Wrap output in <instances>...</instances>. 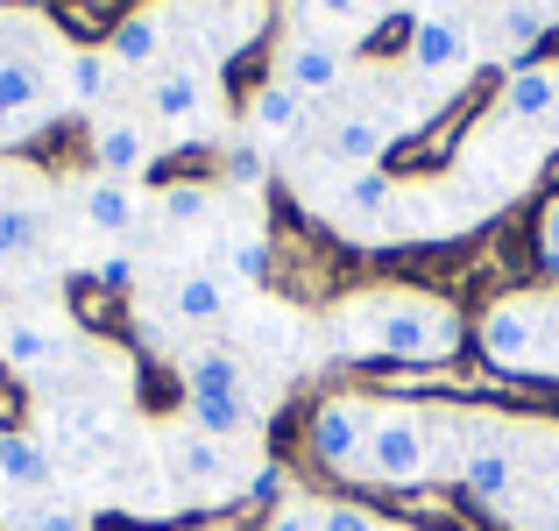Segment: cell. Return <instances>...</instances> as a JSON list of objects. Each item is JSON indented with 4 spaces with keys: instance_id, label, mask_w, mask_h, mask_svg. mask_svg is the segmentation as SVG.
Wrapping results in <instances>:
<instances>
[{
    "instance_id": "6da1fadb",
    "label": "cell",
    "mask_w": 559,
    "mask_h": 531,
    "mask_svg": "<svg viewBox=\"0 0 559 531\" xmlns=\"http://www.w3.org/2000/svg\"><path fill=\"white\" fill-rule=\"evenodd\" d=\"M355 347L369 362L382 354V362L432 368L467 347V319L447 298H425V291H376V298L355 305Z\"/></svg>"
},
{
    "instance_id": "7a4b0ae2",
    "label": "cell",
    "mask_w": 559,
    "mask_h": 531,
    "mask_svg": "<svg viewBox=\"0 0 559 531\" xmlns=\"http://www.w3.org/2000/svg\"><path fill=\"white\" fill-rule=\"evenodd\" d=\"M425 475H432V425H425L411 404H376L369 453H361L355 482H376V489H418Z\"/></svg>"
},
{
    "instance_id": "3957f363",
    "label": "cell",
    "mask_w": 559,
    "mask_h": 531,
    "mask_svg": "<svg viewBox=\"0 0 559 531\" xmlns=\"http://www.w3.org/2000/svg\"><path fill=\"white\" fill-rule=\"evenodd\" d=\"M369 397H319L312 418H305V453H312L326 475H361V453H369Z\"/></svg>"
},
{
    "instance_id": "277c9868",
    "label": "cell",
    "mask_w": 559,
    "mask_h": 531,
    "mask_svg": "<svg viewBox=\"0 0 559 531\" xmlns=\"http://www.w3.org/2000/svg\"><path fill=\"white\" fill-rule=\"evenodd\" d=\"M546 319H552V305H538V298H496L489 312H481V327H475L481 362L503 368V376H532L538 341H546Z\"/></svg>"
},
{
    "instance_id": "5b68a950",
    "label": "cell",
    "mask_w": 559,
    "mask_h": 531,
    "mask_svg": "<svg viewBox=\"0 0 559 531\" xmlns=\"http://www.w3.org/2000/svg\"><path fill=\"white\" fill-rule=\"evenodd\" d=\"M467 57H475V36H467L461 14H418V22H411V71H425V79H461Z\"/></svg>"
},
{
    "instance_id": "8992f818",
    "label": "cell",
    "mask_w": 559,
    "mask_h": 531,
    "mask_svg": "<svg viewBox=\"0 0 559 531\" xmlns=\"http://www.w3.org/2000/svg\"><path fill=\"white\" fill-rule=\"evenodd\" d=\"M276 79H284L290 93L319 99V93H333V85L347 79V50H341L333 36H290V43H284V64H276Z\"/></svg>"
},
{
    "instance_id": "52a82bcc",
    "label": "cell",
    "mask_w": 559,
    "mask_h": 531,
    "mask_svg": "<svg viewBox=\"0 0 559 531\" xmlns=\"http://www.w3.org/2000/svg\"><path fill=\"white\" fill-rule=\"evenodd\" d=\"M461 489L475 496L481 510H503L510 496H518V461H510L503 439H475V447H467V461H461Z\"/></svg>"
},
{
    "instance_id": "ba28073f",
    "label": "cell",
    "mask_w": 559,
    "mask_h": 531,
    "mask_svg": "<svg viewBox=\"0 0 559 531\" xmlns=\"http://www.w3.org/2000/svg\"><path fill=\"white\" fill-rule=\"evenodd\" d=\"M396 142H404V128H390L382 114H347V121H333L326 150L341 156V164H355V170H376Z\"/></svg>"
},
{
    "instance_id": "9c48e42d",
    "label": "cell",
    "mask_w": 559,
    "mask_h": 531,
    "mask_svg": "<svg viewBox=\"0 0 559 531\" xmlns=\"http://www.w3.org/2000/svg\"><path fill=\"white\" fill-rule=\"evenodd\" d=\"M107 57H114V71H150L156 57H164V14H156V8L121 14L114 36H107Z\"/></svg>"
},
{
    "instance_id": "30bf717a",
    "label": "cell",
    "mask_w": 559,
    "mask_h": 531,
    "mask_svg": "<svg viewBox=\"0 0 559 531\" xmlns=\"http://www.w3.org/2000/svg\"><path fill=\"white\" fill-rule=\"evenodd\" d=\"M185 418L205 439H241L255 425V404H248V390H199V397H185Z\"/></svg>"
},
{
    "instance_id": "8fae6325",
    "label": "cell",
    "mask_w": 559,
    "mask_h": 531,
    "mask_svg": "<svg viewBox=\"0 0 559 531\" xmlns=\"http://www.w3.org/2000/svg\"><path fill=\"white\" fill-rule=\"evenodd\" d=\"M93 164H99V177H135L142 164H150V135H142V121L107 114V121L93 128Z\"/></svg>"
},
{
    "instance_id": "7c38bea8",
    "label": "cell",
    "mask_w": 559,
    "mask_h": 531,
    "mask_svg": "<svg viewBox=\"0 0 559 531\" xmlns=\"http://www.w3.org/2000/svg\"><path fill=\"white\" fill-rule=\"evenodd\" d=\"M170 461H178V475L191 482V489H227V475H234L227 439H205V433H191V425L170 439Z\"/></svg>"
},
{
    "instance_id": "4fadbf2b",
    "label": "cell",
    "mask_w": 559,
    "mask_h": 531,
    "mask_svg": "<svg viewBox=\"0 0 559 531\" xmlns=\"http://www.w3.org/2000/svg\"><path fill=\"white\" fill-rule=\"evenodd\" d=\"M57 362V333L43 319H0V368L14 376H43Z\"/></svg>"
},
{
    "instance_id": "5bb4252c",
    "label": "cell",
    "mask_w": 559,
    "mask_h": 531,
    "mask_svg": "<svg viewBox=\"0 0 559 531\" xmlns=\"http://www.w3.org/2000/svg\"><path fill=\"white\" fill-rule=\"evenodd\" d=\"M50 475H57V461H50V447H43V439L0 433V482H8V489L43 496V489H50Z\"/></svg>"
},
{
    "instance_id": "9a60e30c",
    "label": "cell",
    "mask_w": 559,
    "mask_h": 531,
    "mask_svg": "<svg viewBox=\"0 0 559 531\" xmlns=\"http://www.w3.org/2000/svg\"><path fill=\"white\" fill-rule=\"evenodd\" d=\"M248 128H255V135H270V142L298 135V128H305V93H290L284 79L255 85V99H248Z\"/></svg>"
},
{
    "instance_id": "2e32d148",
    "label": "cell",
    "mask_w": 559,
    "mask_h": 531,
    "mask_svg": "<svg viewBox=\"0 0 559 531\" xmlns=\"http://www.w3.org/2000/svg\"><path fill=\"white\" fill-rule=\"evenodd\" d=\"M552 107H559V71H538V64L510 71V85H503V114L510 121H546Z\"/></svg>"
},
{
    "instance_id": "e0dca14e",
    "label": "cell",
    "mask_w": 559,
    "mask_h": 531,
    "mask_svg": "<svg viewBox=\"0 0 559 531\" xmlns=\"http://www.w3.org/2000/svg\"><path fill=\"white\" fill-rule=\"evenodd\" d=\"M170 312H178L185 327H213V319H227V284H219L213 270H191V276H178V291H170Z\"/></svg>"
},
{
    "instance_id": "ac0fdd59",
    "label": "cell",
    "mask_w": 559,
    "mask_h": 531,
    "mask_svg": "<svg viewBox=\"0 0 559 531\" xmlns=\"http://www.w3.org/2000/svg\"><path fill=\"white\" fill-rule=\"evenodd\" d=\"M85 220H93L99 234L135 227V191H128V177H93V185H85Z\"/></svg>"
},
{
    "instance_id": "d6986e66",
    "label": "cell",
    "mask_w": 559,
    "mask_h": 531,
    "mask_svg": "<svg viewBox=\"0 0 559 531\" xmlns=\"http://www.w3.org/2000/svg\"><path fill=\"white\" fill-rule=\"evenodd\" d=\"M64 93H71V107H99L114 93V57L107 50H71L64 57Z\"/></svg>"
},
{
    "instance_id": "ffe728a7",
    "label": "cell",
    "mask_w": 559,
    "mask_h": 531,
    "mask_svg": "<svg viewBox=\"0 0 559 531\" xmlns=\"http://www.w3.org/2000/svg\"><path fill=\"white\" fill-rule=\"evenodd\" d=\"M150 107H156V121H191V114L205 107V79L199 71H156V85H150Z\"/></svg>"
},
{
    "instance_id": "44dd1931",
    "label": "cell",
    "mask_w": 559,
    "mask_h": 531,
    "mask_svg": "<svg viewBox=\"0 0 559 531\" xmlns=\"http://www.w3.org/2000/svg\"><path fill=\"white\" fill-rule=\"evenodd\" d=\"M199 390H248L241 362H234L227 347H199V354H185V397H199Z\"/></svg>"
},
{
    "instance_id": "7402d4cb",
    "label": "cell",
    "mask_w": 559,
    "mask_h": 531,
    "mask_svg": "<svg viewBox=\"0 0 559 531\" xmlns=\"http://www.w3.org/2000/svg\"><path fill=\"white\" fill-rule=\"evenodd\" d=\"M0 107L22 114V121H36V107H43V71L28 64V57H0Z\"/></svg>"
},
{
    "instance_id": "603a6c76",
    "label": "cell",
    "mask_w": 559,
    "mask_h": 531,
    "mask_svg": "<svg viewBox=\"0 0 559 531\" xmlns=\"http://www.w3.org/2000/svg\"><path fill=\"white\" fill-rule=\"evenodd\" d=\"M36 241H43V213H36V205H14V199H0V262L28 256Z\"/></svg>"
},
{
    "instance_id": "cb8c5ba5",
    "label": "cell",
    "mask_w": 559,
    "mask_h": 531,
    "mask_svg": "<svg viewBox=\"0 0 559 531\" xmlns=\"http://www.w3.org/2000/svg\"><path fill=\"white\" fill-rule=\"evenodd\" d=\"M0 531H93V524H85V510H71V504H22V510L0 518Z\"/></svg>"
},
{
    "instance_id": "d4e9b609",
    "label": "cell",
    "mask_w": 559,
    "mask_h": 531,
    "mask_svg": "<svg viewBox=\"0 0 559 531\" xmlns=\"http://www.w3.org/2000/svg\"><path fill=\"white\" fill-rule=\"evenodd\" d=\"M156 205H164V220H170V227H199V220L213 213V185H199V177H185V185H170V191H164Z\"/></svg>"
},
{
    "instance_id": "484cf974",
    "label": "cell",
    "mask_w": 559,
    "mask_h": 531,
    "mask_svg": "<svg viewBox=\"0 0 559 531\" xmlns=\"http://www.w3.org/2000/svg\"><path fill=\"white\" fill-rule=\"evenodd\" d=\"M227 270L248 276V284H262V276H270V234H234L227 241Z\"/></svg>"
},
{
    "instance_id": "4316f807",
    "label": "cell",
    "mask_w": 559,
    "mask_h": 531,
    "mask_svg": "<svg viewBox=\"0 0 559 531\" xmlns=\"http://www.w3.org/2000/svg\"><path fill=\"white\" fill-rule=\"evenodd\" d=\"M496 36H503L510 50H532V43L546 36V8H532V0H518V8H503V22H496Z\"/></svg>"
},
{
    "instance_id": "83f0119b",
    "label": "cell",
    "mask_w": 559,
    "mask_h": 531,
    "mask_svg": "<svg viewBox=\"0 0 559 531\" xmlns=\"http://www.w3.org/2000/svg\"><path fill=\"white\" fill-rule=\"evenodd\" d=\"M347 213H361V220L390 213V177H382V170H355V177H347Z\"/></svg>"
},
{
    "instance_id": "f1b7e54d",
    "label": "cell",
    "mask_w": 559,
    "mask_h": 531,
    "mask_svg": "<svg viewBox=\"0 0 559 531\" xmlns=\"http://www.w3.org/2000/svg\"><path fill=\"white\" fill-rule=\"evenodd\" d=\"M312 524H319V531H382L376 510L347 504V496H341V504H312Z\"/></svg>"
},
{
    "instance_id": "f546056e",
    "label": "cell",
    "mask_w": 559,
    "mask_h": 531,
    "mask_svg": "<svg viewBox=\"0 0 559 531\" xmlns=\"http://www.w3.org/2000/svg\"><path fill=\"white\" fill-rule=\"evenodd\" d=\"M241 504H255V510L284 504V468H276V461H255V468H248V482H241Z\"/></svg>"
},
{
    "instance_id": "4dcf8cb0",
    "label": "cell",
    "mask_w": 559,
    "mask_h": 531,
    "mask_svg": "<svg viewBox=\"0 0 559 531\" xmlns=\"http://www.w3.org/2000/svg\"><path fill=\"white\" fill-rule=\"evenodd\" d=\"M227 185H262V150L255 142H234L227 150Z\"/></svg>"
},
{
    "instance_id": "1f68e13d",
    "label": "cell",
    "mask_w": 559,
    "mask_h": 531,
    "mask_svg": "<svg viewBox=\"0 0 559 531\" xmlns=\"http://www.w3.org/2000/svg\"><path fill=\"white\" fill-rule=\"evenodd\" d=\"M538 262H552V270H559V199L538 205Z\"/></svg>"
},
{
    "instance_id": "d6a6232c",
    "label": "cell",
    "mask_w": 559,
    "mask_h": 531,
    "mask_svg": "<svg viewBox=\"0 0 559 531\" xmlns=\"http://www.w3.org/2000/svg\"><path fill=\"white\" fill-rule=\"evenodd\" d=\"M93 284H99V291H128V284H135V262H128V256H107V262L93 270Z\"/></svg>"
},
{
    "instance_id": "836d02e7",
    "label": "cell",
    "mask_w": 559,
    "mask_h": 531,
    "mask_svg": "<svg viewBox=\"0 0 559 531\" xmlns=\"http://www.w3.org/2000/svg\"><path fill=\"white\" fill-rule=\"evenodd\" d=\"M262 531H319V524H312V504H290V510H270V518H262Z\"/></svg>"
},
{
    "instance_id": "e575fe53",
    "label": "cell",
    "mask_w": 559,
    "mask_h": 531,
    "mask_svg": "<svg viewBox=\"0 0 559 531\" xmlns=\"http://www.w3.org/2000/svg\"><path fill=\"white\" fill-rule=\"evenodd\" d=\"M305 8H312V14H326V22H355V14L369 8V0H305Z\"/></svg>"
},
{
    "instance_id": "d590c367",
    "label": "cell",
    "mask_w": 559,
    "mask_h": 531,
    "mask_svg": "<svg viewBox=\"0 0 559 531\" xmlns=\"http://www.w3.org/2000/svg\"><path fill=\"white\" fill-rule=\"evenodd\" d=\"M14 135H28V121H22V114H8V107H0V142H14Z\"/></svg>"
},
{
    "instance_id": "8d00e7d4",
    "label": "cell",
    "mask_w": 559,
    "mask_h": 531,
    "mask_svg": "<svg viewBox=\"0 0 559 531\" xmlns=\"http://www.w3.org/2000/svg\"><path fill=\"white\" fill-rule=\"evenodd\" d=\"M518 531H559V518H524Z\"/></svg>"
},
{
    "instance_id": "74e56055",
    "label": "cell",
    "mask_w": 559,
    "mask_h": 531,
    "mask_svg": "<svg viewBox=\"0 0 559 531\" xmlns=\"http://www.w3.org/2000/svg\"><path fill=\"white\" fill-rule=\"evenodd\" d=\"M213 8H248V0H213Z\"/></svg>"
}]
</instances>
